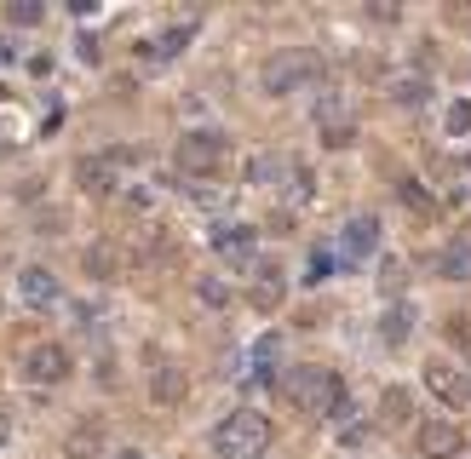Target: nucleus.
I'll return each instance as SVG.
<instances>
[{"instance_id":"f257e3e1","label":"nucleus","mask_w":471,"mask_h":459,"mask_svg":"<svg viewBox=\"0 0 471 459\" xmlns=\"http://www.w3.org/2000/svg\"><path fill=\"white\" fill-rule=\"evenodd\" d=\"M282 390H288V402L300 408V414H317V419H339V408L351 402L328 368H293L282 379Z\"/></svg>"},{"instance_id":"f03ea898","label":"nucleus","mask_w":471,"mask_h":459,"mask_svg":"<svg viewBox=\"0 0 471 459\" xmlns=\"http://www.w3.org/2000/svg\"><path fill=\"white\" fill-rule=\"evenodd\" d=\"M264 448H271V419L254 414V408H242V414L213 425V454L218 459H259Z\"/></svg>"},{"instance_id":"7ed1b4c3","label":"nucleus","mask_w":471,"mask_h":459,"mask_svg":"<svg viewBox=\"0 0 471 459\" xmlns=\"http://www.w3.org/2000/svg\"><path fill=\"white\" fill-rule=\"evenodd\" d=\"M310 75H317V52H310V46H282V52L264 63V92H271V98H288V92H300Z\"/></svg>"},{"instance_id":"20e7f679","label":"nucleus","mask_w":471,"mask_h":459,"mask_svg":"<svg viewBox=\"0 0 471 459\" xmlns=\"http://www.w3.org/2000/svg\"><path fill=\"white\" fill-rule=\"evenodd\" d=\"M225 155H230V138L213 133V126H196V133L179 138V167L196 172V179H213V172L225 167Z\"/></svg>"},{"instance_id":"39448f33","label":"nucleus","mask_w":471,"mask_h":459,"mask_svg":"<svg viewBox=\"0 0 471 459\" xmlns=\"http://www.w3.org/2000/svg\"><path fill=\"white\" fill-rule=\"evenodd\" d=\"M426 390H431L443 408H466V402H471V379H466L460 362H448V356H431V362H426Z\"/></svg>"},{"instance_id":"423d86ee","label":"nucleus","mask_w":471,"mask_h":459,"mask_svg":"<svg viewBox=\"0 0 471 459\" xmlns=\"http://www.w3.org/2000/svg\"><path fill=\"white\" fill-rule=\"evenodd\" d=\"M414 448L426 454V459H454V454L466 448V436H460V425H454V419H426L414 431Z\"/></svg>"},{"instance_id":"0eeeda50","label":"nucleus","mask_w":471,"mask_h":459,"mask_svg":"<svg viewBox=\"0 0 471 459\" xmlns=\"http://www.w3.org/2000/svg\"><path fill=\"white\" fill-rule=\"evenodd\" d=\"M64 373H69V351L64 344H35V351H23V379L29 385H58Z\"/></svg>"},{"instance_id":"6e6552de","label":"nucleus","mask_w":471,"mask_h":459,"mask_svg":"<svg viewBox=\"0 0 471 459\" xmlns=\"http://www.w3.org/2000/svg\"><path fill=\"white\" fill-rule=\"evenodd\" d=\"M282 298H288V271L282 264H259L254 281H247V305L271 316V310H282Z\"/></svg>"},{"instance_id":"1a4fd4ad","label":"nucleus","mask_w":471,"mask_h":459,"mask_svg":"<svg viewBox=\"0 0 471 459\" xmlns=\"http://www.w3.org/2000/svg\"><path fill=\"white\" fill-rule=\"evenodd\" d=\"M374 247H380V218H351L345 235H339V259L356 264V259H368Z\"/></svg>"},{"instance_id":"9d476101","label":"nucleus","mask_w":471,"mask_h":459,"mask_svg":"<svg viewBox=\"0 0 471 459\" xmlns=\"http://www.w3.org/2000/svg\"><path fill=\"white\" fill-rule=\"evenodd\" d=\"M18 298H23L29 310L58 305V276H52V271H41V264H29V271L18 276Z\"/></svg>"},{"instance_id":"9b49d317","label":"nucleus","mask_w":471,"mask_h":459,"mask_svg":"<svg viewBox=\"0 0 471 459\" xmlns=\"http://www.w3.org/2000/svg\"><path fill=\"white\" fill-rule=\"evenodd\" d=\"M150 397L162 402V408H179L184 397H190V379H184L179 362H162V368L150 373Z\"/></svg>"},{"instance_id":"f8f14e48","label":"nucleus","mask_w":471,"mask_h":459,"mask_svg":"<svg viewBox=\"0 0 471 459\" xmlns=\"http://www.w3.org/2000/svg\"><path fill=\"white\" fill-rule=\"evenodd\" d=\"M437 276L443 281H471V235H454V242L437 247Z\"/></svg>"},{"instance_id":"ddd939ff","label":"nucleus","mask_w":471,"mask_h":459,"mask_svg":"<svg viewBox=\"0 0 471 459\" xmlns=\"http://www.w3.org/2000/svg\"><path fill=\"white\" fill-rule=\"evenodd\" d=\"M213 247L225 252V259H236V264H247V259H254V230H247V225H218Z\"/></svg>"},{"instance_id":"4468645a","label":"nucleus","mask_w":471,"mask_h":459,"mask_svg":"<svg viewBox=\"0 0 471 459\" xmlns=\"http://www.w3.org/2000/svg\"><path fill=\"white\" fill-rule=\"evenodd\" d=\"M81 184H87V196H109V189H115V155H87Z\"/></svg>"},{"instance_id":"2eb2a0df","label":"nucleus","mask_w":471,"mask_h":459,"mask_svg":"<svg viewBox=\"0 0 471 459\" xmlns=\"http://www.w3.org/2000/svg\"><path fill=\"white\" fill-rule=\"evenodd\" d=\"M87 271L98 276V281H109V276H115V271H121V252H115V242H92V247H87Z\"/></svg>"},{"instance_id":"dca6fc26","label":"nucleus","mask_w":471,"mask_h":459,"mask_svg":"<svg viewBox=\"0 0 471 459\" xmlns=\"http://www.w3.org/2000/svg\"><path fill=\"white\" fill-rule=\"evenodd\" d=\"M408 327H414V310H408V305H391V310L380 316V339H385V344H402Z\"/></svg>"},{"instance_id":"f3484780","label":"nucleus","mask_w":471,"mask_h":459,"mask_svg":"<svg viewBox=\"0 0 471 459\" xmlns=\"http://www.w3.org/2000/svg\"><path fill=\"white\" fill-rule=\"evenodd\" d=\"M408 408H414V402H408V390L391 385L385 397H380V425H408Z\"/></svg>"},{"instance_id":"a211bd4d","label":"nucleus","mask_w":471,"mask_h":459,"mask_svg":"<svg viewBox=\"0 0 471 459\" xmlns=\"http://www.w3.org/2000/svg\"><path fill=\"white\" fill-rule=\"evenodd\" d=\"M322 144H328V150H351V144H356V121H351V115H345V121H328V126H322Z\"/></svg>"},{"instance_id":"6ab92c4d","label":"nucleus","mask_w":471,"mask_h":459,"mask_svg":"<svg viewBox=\"0 0 471 459\" xmlns=\"http://www.w3.org/2000/svg\"><path fill=\"white\" fill-rule=\"evenodd\" d=\"M184 41H190V23H184V29H167V35H155V41H150V58H179Z\"/></svg>"},{"instance_id":"aec40b11","label":"nucleus","mask_w":471,"mask_h":459,"mask_svg":"<svg viewBox=\"0 0 471 459\" xmlns=\"http://www.w3.org/2000/svg\"><path fill=\"white\" fill-rule=\"evenodd\" d=\"M64 454L69 459H92V454H98V425H81V431L64 442Z\"/></svg>"},{"instance_id":"412c9836","label":"nucleus","mask_w":471,"mask_h":459,"mask_svg":"<svg viewBox=\"0 0 471 459\" xmlns=\"http://www.w3.org/2000/svg\"><path fill=\"white\" fill-rule=\"evenodd\" d=\"M443 126H448V138H466V133H471V98H454L448 115H443Z\"/></svg>"},{"instance_id":"4be33fe9","label":"nucleus","mask_w":471,"mask_h":459,"mask_svg":"<svg viewBox=\"0 0 471 459\" xmlns=\"http://www.w3.org/2000/svg\"><path fill=\"white\" fill-rule=\"evenodd\" d=\"M391 98H397L402 109H414V104H426V81H414V75H408V81H397V87H391Z\"/></svg>"},{"instance_id":"5701e85b","label":"nucleus","mask_w":471,"mask_h":459,"mask_svg":"<svg viewBox=\"0 0 471 459\" xmlns=\"http://www.w3.org/2000/svg\"><path fill=\"white\" fill-rule=\"evenodd\" d=\"M196 298H201V305H213V310H225L230 305V288H225V281H196Z\"/></svg>"},{"instance_id":"b1692460","label":"nucleus","mask_w":471,"mask_h":459,"mask_svg":"<svg viewBox=\"0 0 471 459\" xmlns=\"http://www.w3.org/2000/svg\"><path fill=\"white\" fill-rule=\"evenodd\" d=\"M276 172H288V161H276V155H259V161H247V184H264V179H276Z\"/></svg>"},{"instance_id":"393cba45","label":"nucleus","mask_w":471,"mask_h":459,"mask_svg":"<svg viewBox=\"0 0 471 459\" xmlns=\"http://www.w3.org/2000/svg\"><path fill=\"white\" fill-rule=\"evenodd\" d=\"M397 196H402V201H408V207H414V213H426V207H431V196H426V189H420V179H402V184H397Z\"/></svg>"},{"instance_id":"a878e982","label":"nucleus","mask_w":471,"mask_h":459,"mask_svg":"<svg viewBox=\"0 0 471 459\" xmlns=\"http://www.w3.org/2000/svg\"><path fill=\"white\" fill-rule=\"evenodd\" d=\"M317 121L328 126V121H345V104H339V92H322L317 98Z\"/></svg>"},{"instance_id":"bb28decb","label":"nucleus","mask_w":471,"mask_h":459,"mask_svg":"<svg viewBox=\"0 0 471 459\" xmlns=\"http://www.w3.org/2000/svg\"><path fill=\"white\" fill-rule=\"evenodd\" d=\"M6 18L29 29V23H41V6H35V0H12V6H6Z\"/></svg>"},{"instance_id":"cd10ccee","label":"nucleus","mask_w":471,"mask_h":459,"mask_svg":"<svg viewBox=\"0 0 471 459\" xmlns=\"http://www.w3.org/2000/svg\"><path fill=\"white\" fill-rule=\"evenodd\" d=\"M276 356H282V339H259V344H254V368H259V373L271 368Z\"/></svg>"},{"instance_id":"c85d7f7f","label":"nucleus","mask_w":471,"mask_h":459,"mask_svg":"<svg viewBox=\"0 0 471 459\" xmlns=\"http://www.w3.org/2000/svg\"><path fill=\"white\" fill-rule=\"evenodd\" d=\"M380 288H385V293H397V288H402V264H397V259H385V264H380Z\"/></svg>"},{"instance_id":"c756f323","label":"nucleus","mask_w":471,"mask_h":459,"mask_svg":"<svg viewBox=\"0 0 471 459\" xmlns=\"http://www.w3.org/2000/svg\"><path fill=\"white\" fill-rule=\"evenodd\" d=\"M12 436V425H6V414H0V442H6Z\"/></svg>"}]
</instances>
